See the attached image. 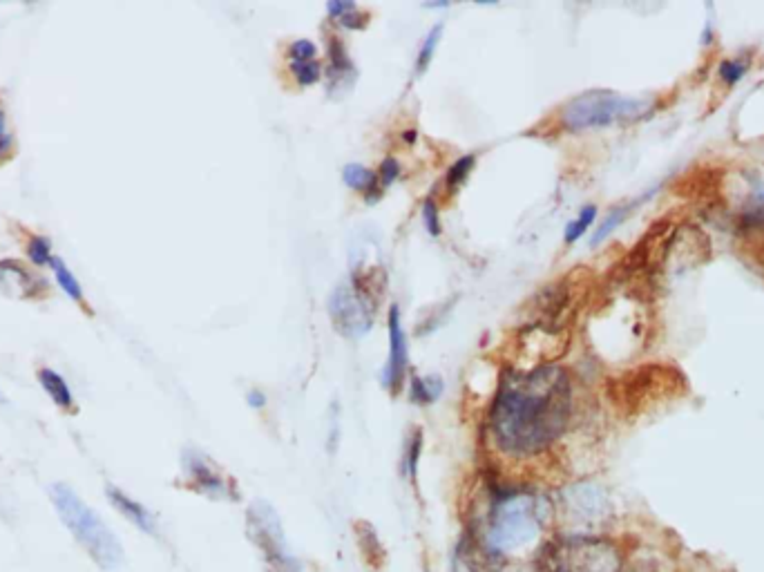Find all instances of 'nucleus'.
I'll return each instance as SVG.
<instances>
[{
    "label": "nucleus",
    "mask_w": 764,
    "mask_h": 572,
    "mask_svg": "<svg viewBox=\"0 0 764 572\" xmlns=\"http://www.w3.org/2000/svg\"><path fill=\"white\" fill-rule=\"evenodd\" d=\"M27 253H30V257H32V262L36 264V266H43V264H50L52 262V244H50V240H47V237H32V242H30V246H27Z\"/></svg>",
    "instance_id": "obj_25"
},
{
    "label": "nucleus",
    "mask_w": 764,
    "mask_h": 572,
    "mask_svg": "<svg viewBox=\"0 0 764 572\" xmlns=\"http://www.w3.org/2000/svg\"><path fill=\"white\" fill-rule=\"evenodd\" d=\"M423 222L427 226V231L432 233L434 237L441 235V219H438V206L432 202V199H427V202L423 204Z\"/></svg>",
    "instance_id": "obj_28"
},
{
    "label": "nucleus",
    "mask_w": 764,
    "mask_h": 572,
    "mask_svg": "<svg viewBox=\"0 0 764 572\" xmlns=\"http://www.w3.org/2000/svg\"><path fill=\"white\" fill-rule=\"evenodd\" d=\"M740 231L764 235V193L753 195L749 206L740 215Z\"/></svg>",
    "instance_id": "obj_17"
},
{
    "label": "nucleus",
    "mask_w": 764,
    "mask_h": 572,
    "mask_svg": "<svg viewBox=\"0 0 764 572\" xmlns=\"http://www.w3.org/2000/svg\"><path fill=\"white\" fill-rule=\"evenodd\" d=\"M356 530H358V543H360L362 557H365V561L371 568L378 570L382 564H385V548H382L376 530L371 528L369 523H358Z\"/></svg>",
    "instance_id": "obj_15"
},
{
    "label": "nucleus",
    "mask_w": 764,
    "mask_h": 572,
    "mask_svg": "<svg viewBox=\"0 0 764 572\" xmlns=\"http://www.w3.org/2000/svg\"><path fill=\"white\" fill-rule=\"evenodd\" d=\"M38 289H45V282L25 264L16 260L0 262V291L12 298H36Z\"/></svg>",
    "instance_id": "obj_11"
},
{
    "label": "nucleus",
    "mask_w": 764,
    "mask_h": 572,
    "mask_svg": "<svg viewBox=\"0 0 764 572\" xmlns=\"http://www.w3.org/2000/svg\"><path fill=\"white\" fill-rule=\"evenodd\" d=\"M38 380H41L43 389L47 392V396L52 398V403L56 407L65 409V412H74L76 405H74V396H72V389L68 387V383H65L63 376L59 374V371H54L50 367H45L38 371Z\"/></svg>",
    "instance_id": "obj_14"
},
{
    "label": "nucleus",
    "mask_w": 764,
    "mask_h": 572,
    "mask_svg": "<svg viewBox=\"0 0 764 572\" xmlns=\"http://www.w3.org/2000/svg\"><path fill=\"white\" fill-rule=\"evenodd\" d=\"M291 70H293V76L298 79L300 85H313L318 83L320 79V65L318 61H311V63H291Z\"/></svg>",
    "instance_id": "obj_26"
},
{
    "label": "nucleus",
    "mask_w": 764,
    "mask_h": 572,
    "mask_svg": "<svg viewBox=\"0 0 764 572\" xmlns=\"http://www.w3.org/2000/svg\"><path fill=\"white\" fill-rule=\"evenodd\" d=\"M566 532H597V526L608 517V499L595 485L577 483L563 490L559 497Z\"/></svg>",
    "instance_id": "obj_8"
},
{
    "label": "nucleus",
    "mask_w": 764,
    "mask_h": 572,
    "mask_svg": "<svg viewBox=\"0 0 764 572\" xmlns=\"http://www.w3.org/2000/svg\"><path fill=\"white\" fill-rule=\"evenodd\" d=\"M476 164V157L474 155H465L458 161H454V166L450 168V173H447V186L450 188H456L461 186L463 181L467 179V175H470V170L474 168Z\"/></svg>",
    "instance_id": "obj_24"
},
{
    "label": "nucleus",
    "mask_w": 764,
    "mask_h": 572,
    "mask_svg": "<svg viewBox=\"0 0 764 572\" xmlns=\"http://www.w3.org/2000/svg\"><path fill=\"white\" fill-rule=\"evenodd\" d=\"M532 572H624L619 541L599 532H552L530 559Z\"/></svg>",
    "instance_id": "obj_3"
},
{
    "label": "nucleus",
    "mask_w": 764,
    "mask_h": 572,
    "mask_svg": "<svg viewBox=\"0 0 764 572\" xmlns=\"http://www.w3.org/2000/svg\"><path fill=\"white\" fill-rule=\"evenodd\" d=\"M50 266H52V271L56 275V282H59V286L65 291V295H70V300L83 304V289H81V284H79V280L74 278V273L68 269V266H65V262L61 260V257H52Z\"/></svg>",
    "instance_id": "obj_19"
},
{
    "label": "nucleus",
    "mask_w": 764,
    "mask_h": 572,
    "mask_svg": "<svg viewBox=\"0 0 764 572\" xmlns=\"http://www.w3.org/2000/svg\"><path fill=\"white\" fill-rule=\"evenodd\" d=\"M747 72H749V63L744 61V59L724 61L720 68H718L720 79L727 83V85H731V88H733V85H738L744 79V76H747Z\"/></svg>",
    "instance_id": "obj_22"
},
{
    "label": "nucleus",
    "mask_w": 764,
    "mask_h": 572,
    "mask_svg": "<svg viewBox=\"0 0 764 572\" xmlns=\"http://www.w3.org/2000/svg\"><path fill=\"white\" fill-rule=\"evenodd\" d=\"M181 467H184L186 485L190 490L208 499H237V488L228 476L219 470V465L208 459L206 454L199 450H186L184 459H181Z\"/></svg>",
    "instance_id": "obj_9"
},
{
    "label": "nucleus",
    "mask_w": 764,
    "mask_h": 572,
    "mask_svg": "<svg viewBox=\"0 0 764 572\" xmlns=\"http://www.w3.org/2000/svg\"><path fill=\"white\" fill-rule=\"evenodd\" d=\"M0 403H5V396H3V392H0Z\"/></svg>",
    "instance_id": "obj_32"
},
{
    "label": "nucleus",
    "mask_w": 764,
    "mask_h": 572,
    "mask_svg": "<svg viewBox=\"0 0 764 572\" xmlns=\"http://www.w3.org/2000/svg\"><path fill=\"white\" fill-rule=\"evenodd\" d=\"M443 394V380L436 376H414L412 400L418 405H429Z\"/></svg>",
    "instance_id": "obj_18"
},
{
    "label": "nucleus",
    "mask_w": 764,
    "mask_h": 572,
    "mask_svg": "<svg viewBox=\"0 0 764 572\" xmlns=\"http://www.w3.org/2000/svg\"><path fill=\"white\" fill-rule=\"evenodd\" d=\"M441 34H443V23H438V25L432 27V30H429L427 38L423 41V47H420V50H418V59H416V65H414L416 76L423 74L429 68V63H432L434 54H436V47H438V41H441Z\"/></svg>",
    "instance_id": "obj_20"
},
{
    "label": "nucleus",
    "mask_w": 764,
    "mask_h": 572,
    "mask_svg": "<svg viewBox=\"0 0 764 572\" xmlns=\"http://www.w3.org/2000/svg\"><path fill=\"white\" fill-rule=\"evenodd\" d=\"M315 54H318V47H315L309 38H300L289 47V56L293 63H311L315 61Z\"/></svg>",
    "instance_id": "obj_27"
},
{
    "label": "nucleus",
    "mask_w": 764,
    "mask_h": 572,
    "mask_svg": "<svg viewBox=\"0 0 764 572\" xmlns=\"http://www.w3.org/2000/svg\"><path fill=\"white\" fill-rule=\"evenodd\" d=\"M597 219V208L595 206H586L584 211L579 213V217L575 219V222H570L568 228H566V242L568 244H575L577 240H581V237L586 235L588 228L592 226V222Z\"/></svg>",
    "instance_id": "obj_21"
},
{
    "label": "nucleus",
    "mask_w": 764,
    "mask_h": 572,
    "mask_svg": "<svg viewBox=\"0 0 764 572\" xmlns=\"http://www.w3.org/2000/svg\"><path fill=\"white\" fill-rule=\"evenodd\" d=\"M555 501L525 485H496L487 501L483 519L472 526V535L494 559L508 566L512 559H532L555 523Z\"/></svg>",
    "instance_id": "obj_2"
},
{
    "label": "nucleus",
    "mask_w": 764,
    "mask_h": 572,
    "mask_svg": "<svg viewBox=\"0 0 764 572\" xmlns=\"http://www.w3.org/2000/svg\"><path fill=\"white\" fill-rule=\"evenodd\" d=\"M420 456H423V432H420V429H414L412 436H409L405 443L403 459H400V472H403V476H407V481L412 485H416V479H418Z\"/></svg>",
    "instance_id": "obj_16"
},
{
    "label": "nucleus",
    "mask_w": 764,
    "mask_h": 572,
    "mask_svg": "<svg viewBox=\"0 0 764 572\" xmlns=\"http://www.w3.org/2000/svg\"><path fill=\"white\" fill-rule=\"evenodd\" d=\"M12 148H14V137H12V132H9V128H7L5 110L0 108V159L7 157L9 152H12Z\"/></svg>",
    "instance_id": "obj_29"
},
{
    "label": "nucleus",
    "mask_w": 764,
    "mask_h": 572,
    "mask_svg": "<svg viewBox=\"0 0 764 572\" xmlns=\"http://www.w3.org/2000/svg\"><path fill=\"white\" fill-rule=\"evenodd\" d=\"M246 532L253 546L260 550L269 572H300V559L293 555L286 541L282 521L271 503L255 501L246 510Z\"/></svg>",
    "instance_id": "obj_6"
},
{
    "label": "nucleus",
    "mask_w": 764,
    "mask_h": 572,
    "mask_svg": "<svg viewBox=\"0 0 764 572\" xmlns=\"http://www.w3.org/2000/svg\"><path fill=\"white\" fill-rule=\"evenodd\" d=\"M398 175H400V164L396 159L389 157V159L382 161V166H380V184L382 186H389Z\"/></svg>",
    "instance_id": "obj_30"
},
{
    "label": "nucleus",
    "mask_w": 764,
    "mask_h": 572,
    "mask_svg": "<svg viewBox=\"0 0 764 572\" xmlns=\"http://www.w3.org/2000/svg\"><path fill=\"white\" fill-rule=\"evenodd\" d=\"M342 177H345V184L353 190H358L367 197V202H378L382 197V184L380 179L371 173L369 168L360 166V164H349L345 170H342Z\"/></svg>",
    "instance_id": "obj_13"
},
{
    "label": "nucleus",
    "mask_w": 764,
    "mask_h": 572,
    "mask_svg": "<svg viewBox=\"0 0 764 572\" xmlns=\"http://www.w3.org/2000/svg\"><path fill=\"white\" fill-rule=\"evenodd\" d=\"M52 503L59 512L63 526L70 530L74 541L88 552L94 564L101 570H117L123 564L126 550H123L119 537L103 521L101 514L76 494L74 488L56 483L52 488Z\"/></svg>",
    "instance_id": "obj_4"
},
{
    "label": "nucleus",
    "mask_w": 764,
    "mask_h": 572,
    "mask_svg": "<svg viewBox=\"0 0 764 572\" xmlns=\"http://www.w3.org/2000/svg\"><path fill=\"white\" fill-rule=\"evenodd\" d=\"M376 304L356 278L340 282L329 298V316L345 338H362L374 324Z\"/></svg>",
    "instance_id": "obj_7"
},
{
    "label": "nucleus",
    "mask_w": 764,
    "mask_h": 572,
    "mask_svg": "<svg viewBox=\"0 0 764 572\" xmlns=\"http://www.w3.org/2000/svg\"><path fill=\"white\" fill-rule=\"evenodd\" d=\"M246 400H248V407H251V409L266 407V396L262 392H251V394L246 396Z\"/></svg>",
    "instance_id": "obj_31"
},
{
    "label": "nucleus",
    "mask_w": 764,
    "mask_h": 572,
    "mask_svg": "<svg viewBox=\"0 0 764 572\" xmlns=\"http://www.w3.org/2000/svg\"><path fill=\"white\" fill-rule=\"evenodd\" d=\"M635 204H630V206H624V208H617V211H613V213H610L608 217H606V222L604 224H601L599 228H597V233L595 235H592V240H590V244L592 246H597V244H601V242H604L606 240V237L610 235V233H613L615 231V228L619 226V224H622L624 222V219H626V213L630 211V208H633Z\"/></svg>",
    "instance_id": "obj_23"
},
{
    "label": "nucleus",
    "mask_w": 764,
    "mask_h": 572,
    "mask_svg": "<svg viewBox=\"0 0 764 572\" xmlns=\"http://www.w3.org/2000/svg\"><path fill=\"white\" fill-rule=\"evenodd\" d=\"M389 362L385 371H382L380 383L387 389L389 394H398V389L403 387V380L407 374V362H409V351H407V340H405V331L403 324H400V311L398 307L389 309Z\"/></svg>",
    "instance_id": "obj_10"
},
{
    "label": "nucleus",
    "mask_w": 764,
    "mask_h": 572,
    "mask_svg": "<svg viewBox=\"0 0 764 572\" xmlns=\"http://www.w3.org/2000/svg\"><path fill=\"white\" fill-rule=\"evenodd\" d=\"M105 494H108V501L112 503V508L117 510L123 519L130 521L132 526L141 532H146V535L150 537L157 535V517L141 501L132 499L130 494L114 488V485H108V488H105Z\"/></svg>",
    "instance_id": "obj_12"
},
{
    "label": "nucleus",
    "mask_w": 764,
    "mask_h": 572,
    "mask_svg": "<svg viewBox=\"0 0 764 572\" xmlns=\"http://www.w3.org/2000/svg\"><path fill=\"white\" fill-rule=\"evenodd\" d=\"M572 403L570 376L557 365L505 374L487 412L492 447L512 461L537 459L568 432Z\"/></svg>",
    "instance_id": "obj_1"
},
{
    "label": "nucleus",
    "mask_w": 764,
    "mask_h": 572,
    "mask_svg": "<svg viewBox=\"0 0 764 572\" xmlns=\"http://www.w3.org/2000/svg\"><path fill=\"white\" fill-rule=\"evenodd\" d=\"M653 110L655 101L648 97H624L613 90H588L570 99L559 119L566 130L584 132L642 121Z\"/></svg>",
    "instance_id": "obj_5"
}]
</instances>
